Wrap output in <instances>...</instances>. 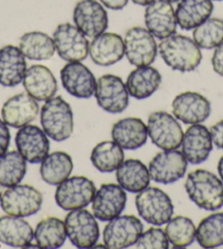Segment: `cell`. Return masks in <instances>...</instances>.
Returning <instances> with one entry per match:
<instances>
[{"label": "cell", "mask_w": 223, "mask_h": 249, "mask_svg": "<svg viewBox=\"0 0 223 249\" xmlns=\"http://www.w3.org/2000/svg\"><path fill=\"white\" fill-rule=\"evenodd\" d=\"M185 190L199 209L213 212L223 207V182L211 171L197 169L188 174Z\"/></svg>", "instance_id": "1"}, {"label": "cell", "mask_w": 223, "mask_h": 249, "mask_svg": "<svg viewBox=\"0 0 223 249\" xmlns=\"http://www.w3.org/2000/svg\"><path fill=\"white\" fill-rule=\"evenodd\" d=\"M158 51L167 66L181 72L195 71L203 59L200 47L196 42L182 34L174 33L163 38Z\"/></svg>", "instance_id": "2"}, {"label": "cell", "mask_w": 223, "mask_h": 249, "mask_svg": "<svg viewBox=\"0 0 223 249\" xmlns=\"http://www.w3.org/2000/svg\"><path fill=\"white\" fill-rule=\"evenodd\" d=\"M41 124L47 136L55 142L69 139L74 132V113L63 97H53L41 110Z\"/></svg>", "instance_id": "3"}, {"label": "cell", "mask_w": 223, "mask_h": 249, "mask_svg": "<svg viewBox=\"0 0 223 249\" xmlns=\"http://www.w3.org/2000/svg\"><path fill=\"white\" fill-rule=\"evenodd\" d=\"M136 208L140 217L154 226L166 224L174 214L171 197L161 189L147 187L136 196Z\"/></svg>", "instance_id": "4"}, {"label": "cell", "mask_w": 223, "mask_h": 249, "mask_svg": "<svg viewBox=\"0 0 223 249\" xmlns=\"http://www.w3.org/2000/svg\"><path fill=\"white\" fill-rule=\"evenodd\" d=\"M43 204V195L30 184H16L3 192L0 207L8 215L28 217L40 211Z\"/></svg>", "instance_id": "5"}, {"label": "cell", "mask_w": 223, "mask_h": 249, "mask_svg": "<svg viewBox=\"0 0 223 249\" xmlns=\"http://www.w3.org/2000/svg\"><path fill=\"white\" fill-rule=\"evenodd\" d=\"M96 184L83 176H74L59 183L55 192V201L64 211L87 208L96 196Z\"/></svg>", "instance_id": "6"}, {"label": "cell", "mask_w": 223, "mask_h": 249, "mask_svg": "<svg viewBox=\"0 0 223 249\" xmlns=\"http://www.w3.org/2000/svg\"><path fill=\"white\" fill-rule=\"evenodd\" d=\"M148 135L152 143L163 151L177 149L182 145L184 132L177 119L164 111L150 113Z\"/></svg>", "instance_id": "7"}, {"label": "cell", "mask_w": 223, "mask_h": 249, "mask_svg": "<svg viewBox=\"0 0 223 249\" xmlns=\"http://www.w3.org/2000/svg\"><path fill=\"white\" fill-rule=\"evenodd\" d=\"M67 237L77 248H91L100 237L96 217L85 209L72 210L65 218Z\"/></svg>", "instance_id": "8"}, {"label": "cell", "mask_w": 223, "mask_h": 249, "mask_svg": "<svg viewBox=\"0 0 223 249\" xmlns=\"http://www.w3.org/2000/svg\"><path fill=\"white\" fill-rule=\"evenodd\" d=\"M56 52L66 62H81L88 57L90 43L80 30L70 23L59 24L53 33Z\"/></svg>", "instance_id": "9"}, {"label": "cell", "mask_w": 223, "mask_h": 249, "mask_svg": "<svg viewBox=\"0 0 223 249\" xmlns=\"http://www.w3.org/2000/svg\"><path fill=\"white\" fill-rule=\"evenodd\" d=\"M125 55L131 65L150 66L156 61L158 45L156 38L147 29L134 27L128 30L124 37Z\"/></svg>", "instance_id": "10"}, {"label": "cell", "mask_w": 223, "mask_h": 249, "mask_svg": "<svg viewBox=\"0 0 223 249\" xmlns=\"http://www.w3.org/2000/svg\"><path fill=\"white\" fill-rule=\"evenodd\" d=\"M143 231V224L135 215H118L109 221L103 231V242L110 249L128 248L135 245Z\"/></svg>", "instance_id": "11"}, {"label": "cell", "mask_w": 223, "mask_h": 249, "mask_svg": "<svg viewBox=\"0 0 223 249\" xmlns=\"http://www.w3.org/2000/svg\"><path fill=\"white\" fill-rule=\"evenodd\" d=\"M96 98L101 109L113 114L124 112L129 105L126 85L115 75H103L96 80Z\"/></svg>", "instance_id": "12"}, {"label": "cell", "mask_w": 223, "mask_h": 249, "mask_svg": "<svg viewBox=\"0 0 223 249\" xmlns=\"http://www.w3.org/2000/svg\"><path fill=\"white\" fill-rule=\"evenodd\" d=\"M187 164L185 156L177 149L160 152L149 162L150 177L157 183H174L185 176Z\"/></svg>", "instance_id": "13"}, {"label": "cell", "mask_w": 223, "mask_h": 249, "mask_svg": "<svg viewBox=\"0 0 223 249\" xmlns=\"http://www.w3.org/2000/svg\"><path fill=\"white\" fill-rule=\"evenodd\" d=\"M74 22L87 37H96L109 27L104 6L96 0H80L74 9Z\"/></svg>", "instance_id": "14"}, {"label": "cell", "mask_w": 223, "mask_h": 249, "mask_svg": "<svg viewBox=\"0 0 223 249\" xmlns=\"http://www.w3.org/2000/svg\"><path fill=\"white\" fill-rule=\"evenodd\" d=\"M126 202V190L119 184H102L92 200L93 215L102 222H109L121 215Z\"/></svg>", "instance_id": "15"}, {"label": "cell", "mask_w": 223, "mask_h": 249, "mask_svg": "<svg viewBox=\"0 0 223 249\" xmlns=\"http://www.w3.org/2000/svg\"><path fill=\"white\" fill-rule=\"evenodd\" d=\"M173 115L184 124H200L211 113V104L203 94L186 91L177 94L172 102Z\"/></svg>", "instance_id": "16"}, {"label": "cell", "mask_w": 223, "mask_h": 249, "mask_svg": "<svg viewBox=\"0 0 223 249\" xmlns=\"http://www.w3.org/2000/svg\"><path fill=\"white\" fill-rule=\"evenodd\" d=\"M63 87L72 97L89 99L96 94V79L81 62H68L61 71Z\"/></svg>", "instance_id": "17"}, {"label": "cell", "mask_w": 223, "mask_h": 249, "mask_svg": "<svg viewBox=\"0 0 223 249\" xmlns=\"http://www.w3.org/2000/svg\"><path fill=\"white\" fill-rule=\"evenodd\" d=\"M144 23L148 31L159 40L176 32L177 20L172 3L166 0H154L144 11Z\"/></svg>", "instance_id": "18"}, {"label": "cell", "mask_w": 223, "mask_h": 249, "mask_svg": "<svg viewBox=\"0 0 223 249\" xmlns=\"http://www.w3.org/2000/svg\"><path fill=\"white\" fill-rule=\"evenodd\" d=\"M18 152L30 164H40L49 153V140L44 130L36 125L20 127L16 135Z\"/></svg>", "instance_id": "19"}, {"label": "cell", "mask_w": 223, "mask_h": 249, "mask_svg": "<svg viewBox=\"0 0 223 249\" xmlns=\"http://www.w3.org/2000/svg\"><path fill=\"white\" fill-rule=\"evenodd\" d=\"M40 107L37 100L27 93H18L3 104L1 117L8 126L20 128L36 119Z\"/></svg>", "instance_id": "20"}, {"label": "cell", "mask_w": 223, "mask_h": 249, "mask_svg": "<svg viewBox=\"0 0 223 249\" xmlns=\"http://www.w3.org/2000/svg\"><path fill=\"white\" fill-rule=\"evenodd\" d=\"M213 142L210 130L203 124H194L184 133L182 153L191 165H200L208 160L212 151Z\"/></svg>", "instance_id": "21"}, {"label": "cell", "mask_w": 223, "mask_h": 249, "mask_svg": "<svg viewBox=\"0 0 223 249\" xmlns=\"http://www.w3.org/2000/svg\"><path fill=\"white\" fill-rule=\"evenodd\" d=\"M90 57L98 66H112L122 61L125 55V45L121 36L104 32L94 37L89 46Z\"/></svg>", "instance_id": "22"}, {"label": "cell", "mask_w": 223, "mask_h": 249, "mask_svg": "<svg viewBox=\"0 0 223 249\" xmlns=\"http://www.w3.org/2000/svg\"><path fill=\"white\" fill-rule=\"evenodd\" d=\"M23 87L37 101H47L55 97L58 85L53 72L44 65H33L25 71Z\"/></svg>", "instance_id": "23"}, {"label": "cell", "mask_w": 223, "mask_h": 249, "mask_svg": "<svg viewBox=\"0 0 223 249\" xmlns=\"http://www.w3.org/2000/svg\"><path fill=\"white\" fill-rule=\"evenodd\" d=\"M112 139L123 149L135 151L147 143L148 126L138 118L122 119L112 127Z\"/></svg>", "instance_id": "24"}, {"label": "cell", "mask_w": 223, "mask_h": 249, "mask_svg": "<svg viewBox=\"0 0 223 249\" xmlns=\"http://www.w3.org/2000/svg\"><path fill=\"white\" fill-rule=\"evenodd\" d=\"M19 47L6 45L0 49V85L3 87H16L22 83L27 61Z\"/></svg>", "instance_id": "25"}, {"label": "cell", "mask_w": 223, "mask_h": 249, "mask_svg": "<svg viewBox=\"0 0 223 249\" xmlns=\"http://www.w3.org/2000/svg\"><path fill=\"white\" fill-rule=\"evenodd\" d=\"M162 76L157 68L151 66L137 67L127 77L126 88L132 98L143 100L151 97L160 88Z\"/></svg>", "instance_id": "26"}, {"label": "cell", "mask_w": 223, "mask_h": 249, "mask_svg": "<svg viewBox=\"0 0 223 249\" xmlns=\"http://www.w3.org/2000/svg\"><path fill=\"white\" fill-rule=\"evenodd\" d=\"M32 226L22 217L6 215L0 217V243L16 248H27L32 244Z\"/></svg>", "instance_id": "27"}, {"label": "cell", "mask_w": 223, "mask_h": 249, "mask_svg": "<svg viewBox=\"0 0 223 249\" xmlns=\"http://www.w3.org/2000/svg\"><path fill=\"white\" fill-rule=\"evenodd\" d=\"M212 11V0H181L178 1L175 15L179 28L190 31L208 20Z\"/></svg>", "instance_id": "28"}, {"label": "cell", "mask_w": 223, "mask_h": 249, "mask_svg": "<svg viewBox=\"0 0 223 249\" xmlns=\"http://www.w3.org/2000/svg\"><path fill=\"white\" fill-rule=\"evenodd\" d=\"M116 179L124 190L131 193H138L149 187L150 173L143 161L139 160H128L116 170Z\"/></svg>", "instance_id": "29"}, {"label": "cell", "mask_w": 223, "mask_h": 249, "mask_svg": "<svg viewBox=\"0 0 223 249\" xmlns=\"http://www.w3.org/2000/svg\"><path fill=\"white\" fill-rule=\"evenodd\" d=\"M74 169V162L69 154L54 152L48 154L42 161L40 173L44 182L50 186H58L70 177Z\"/></svg>", "instance_id": "30"}, {"label": "cell", "mask_w": 223, "mask_h": 249, "mask_svg": "<svg viewBox=\"0 0 223 249\" xmlns=\"http://www.w3.org/2000/svg\"><path fill=\"white\" fill-rule=\"evenodd\" d=\"M19 49L31 61H48L56 51L53 38L40 31L24 33L20 37Z\"/></svg>", "instance_id": "31"}, {"label": "cell", "mask_w": 223, "mask_h": 249, "mask_svg": "<svg viewBox=\"0 0 223 249\" xmlns=\"http://www.w3.org/2000/svg\"><path fill=\"white\" fill-rule=\"evenodd\" d=\"M34 238L38 248L56 249L62 247L67 238L65 222L54 216L44 218L36 225Z\"/></svg>", "instance_id": "32"}, {"label": "cell", "mask_w": 223, "mask_h": 249, "mask_svg": "<svg viewBox=\"0 0 223 249\" xmlns=\"http://www.w3.org/2000/svg\"><path fill=\"white\" fill-rule=\"evenodd\" d=\"M125 154L124 149L114 141H105L98 143L92 149L91 160L92 165L103 174L113 173L123 164Z\"/></svg>", "instance_id": "33"}, {"label": "cell", "mask_w": 223, "mask_h": 249, "mask_svg": "<svg viewBox=\"0 0 223 249\" xmlns=\"http://www.w3.org/2000/svg\"><path fill=\"white\" fill-rule=\"evenodd\" d=\"M27 174V160L18 151L7 152L0 157V186L9 188L19 184Z\"/></svg>", "instance_id": "34"}, {"label": "cell", "mask_w": 223, "mask_h": 249, "mask_svg": "<svg viewBox=\"0 0 223 249\" xmlns=\"http://www.w3.org/2000/svg\"><path fill=\"white\" fill-rule=\"evenodd\" d=\"M196 239L203 248L223 246V212L205 217L196 229Z\"/></svg>", "instance_id": "35"}, {"label": "cell", "mask_w": 223, "mask_h": 249, "mask_svg": "<svg viewBox=\"0 0 223 249\" xmlns=\"http://www.w3.org/2000/svg\"><path fill=\"white\" fill-rule=\"evenodd\" d=\"M165 234L173 247L185 248L191 246L196 239V226L191 218L175 216L166 223Z\"/></svg>", "instance_id": "36"}, {"label": "cell", "mask_w": 223, "mask_h": 249, "mask_svg": "<svg viewBox=\"0 0 223 249\" xmlns=\"http://www.w3.org/2000/svg\"><path fill=\"white\" fill-rule=\"evenodd\" d=\"M192 37L200 49H216L223 42V20L220 18H209L194 29Z\"/></svg>", "instance_id": "37"}, {"label": "cell", "mask_w": 223, "mask_h": 249, "mask_svg": "<svg viewBox=\"0 0 223 249\" xmlns=\"http://www.w3.org/2000/svg\"><path fill=\"white\" fill-rule=\"evenodd\" d=\"M169 244L164 231L160 227H151L144 233L143 231L136 242L135 247L143 249H167Z\"/></svg>", "instance_id": "38"}, {"label": "cell", "mask_w": 223, "mask_h": 249, "mask_svg": "<svg viewBox=\"0 0 223 249\" xmlns=\"http://www.w3.org/2000/svg\"><path fill=\"white\" fill-rule=\"evenodd\" d=\"M10 131L3 120L0 119V157L8 152L10 145Z\"/></svg>", "instance_id": "39"}, {"label": "cell", "mask_w": 223, "mask_h": 249, "mask_svg": "<svg viewBox=\"0 0 223 249\" xmlns=\"http://www.w3.org/2000/svg\"><path fill=\"white\" fill-rule=\"evenodd\" d=\"M211 64L214 72L219 76L223 77V42L214 49Z\"/></svg>", "instance_id": "40"}, {"label": "cell", "mask_w": 223, "mask_h": 249, "mask_svg": "<svg viewBox=\"0 0 223 249\" xmlns=\"http://www.w3.org/2000/svg\"><path fill=\"white\" fill-rule=\"evenodd\" d=\"M210 134H211L213 144L218 148L223 149V119L211 126V128H210Z\"/></svg>", "instance_id": "41"}, {"label": "cell", "mask_w": 223, "mask_h": 249, "mask_svg": "<svg viewBox=\"0 0 223 249\" xmlns=\"http://www.w3.org/2000/svg\"><path fill=\"white\" fill-rule=\"evenodd\" d=\"M100 2L111 10H122L127 6L128 0H100Z\"/></svg>", "instance_id": "42"}, {"label": "cell", "mask_w": 223, "mask_h": 249, "mask_svg": "<svg viewBox=\"0 0 223 249\" xmlns=\"http://www.w3.org/2000/svg\"><path fill=\"white\" fill-rule=\"evenodd\" d=\"M132 2L136 3V5L138 6H143V7H147L148 5H150L152 1H154V0H131Z\"/></svg>", "instance_id": "43"}, {"label": "cell", "mask_w": 223, "mask_h": 249, "mask_svg": "<svg viewBox=\"0 0 223 249\" xmlns=\"http://www.w3.org/2000/svg\"><path fill=\"white\" fill-rule=\"evenodd\" d=\"M218 174L223 181V156L219 160V162H218Z\"/></svg>", "instance_id": "44"}, {"label": "cell", "mask_w": 223, "mask_h": 249, "mask_svg": "<svg viewBox=\"0 0 223 249\" xmlns=\"http://www.w3.org/2000/svg\"><path fill=\"white\" fill-rule=\"evenodd\" d=\"M166 1H169V2H171V3H175V2L181 1V0H166Z\"/></svg>", "instance_id": "45"}, {"label": "cell", "mask_w": 223, "mask_h": 249, "mask_svg": "<svg viewBox=\"0 0 223 249\" xmlns=\"http://www.w3.org/2000/svg\"><path fill=\"white\" fill-rule=\"evenodd\" d=\"M0 187H1V186H0ZM1 196H2L1 195V190H0V200H1Z\"/></svg>", "instance_id": "46"}, {"label": "cell", "mask_w": 223, "mask_h": 249, "mask_svg": "<svg viewBox=\"0 0 223 249\" xmlns=\"http://www.w3.org/2000/svg\"><path fill=\"white\" fill-rule=\"evenodd\" d=\"M212 1H223V0H212Z\"/></svg>", "instance_id": "47"}]
</instances>
